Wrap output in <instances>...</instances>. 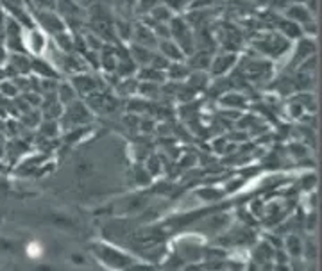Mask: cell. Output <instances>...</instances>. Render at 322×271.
<instances>
[{
	"label": "cell",
	"mask_w": 322,
	"mask_h": 271,
	"mask_svg": "<svg viewBox=\"0 0 322 271\" xmlns=\"http://www.w3.org/2000/svg\"><path fill=\"white\" fill-rule=\"evenodd\" d=\"M38 25H41L43 31L50 34H59L63 31H67V25H65V20H63L57 13H54V9H43V11L38 13Z\"/></svg>",
	"instance_id": "6da1fadb"
},
{
	"label": "cell",
	"mask_w": 322,
	"mask_h": 271,
	"mask_svg": "<svg viewBox=\"0 0 322 271\" xmlns=\"http://www.w3.org/2000/svg\"><path fill=\"white\" fill-rule=\"evenodd\" d=\"M72 86L73 89L81 95H86L89 96L91 93H97V79L91 77V75H86V73H77L75 77H72Z\"/></svg>",
	"instance_id": "7a4b0ae2"
},
{
	"label": "cell",
	"mask_w": 322,
	"mask_h": 271,
	"mask_svg": "<svg viewBox=\"0 0 322 271\" xmlns=\"http://www.w3.org/2000/svg\"><path fill=\"white\" fill-rule=\"evenodd\" d=\"M160 54L163 57H167L170 63H179L184 59V52L181 50V47H179L176 41H172V39H160Z\"/></svg>",
	"instance_id": "3957f363"
},
{
	"label": "cell",
	"mask_w": 322,
	"mask_h": 271,
	"mask_svg": "<svg viewBox=\"0 0 322 271\" xmlns=\"http://www.w3.org/2000/svg\"><path fill=\"white\" fill-rule=\"evenodd\" d=\"M285 18L295 22L297 25H304V23H308L310 20H313V15H311V13L308 11V7L303 6V4H292V6L286 7Z\"/></svg>",
	"instance_id": "277c9868"
},
{
	"label": "cell",
	"mask_w": 322,
	"mask_h": 271,
	"mask_svg": "<svg viewBox=\"0 0 322 271\" xmlns=\"http://www.w3.org/2000/svg\"><path fill=\"white\" fill-rule=\"evenodd\" d=\"M22 39H23V48L31 50L33 54H39V52L45 48L43 32H39V31H36V29L29 31L25 36H22Z\"/></svg>",
	"instance_id": "5b68a950"
},
{
	"label": "cell",
	"mask_w": 322,
	"mask_h": 271,
	"mask_svg": "<svg viewBox=\"0 0 322 271\" xmlns=\"http://www.w3.org/2000/svg\"><path fill=\"white\" fill-rule=\"evenodd\" d=\"M234 63H236L234 54H220L210 63V70H213L215 75H220V73H226V70H231Z\"/></svg>",
	"instance_id": "8992f818"
},
{
	"label": "cell",
	"mask_w": 322,
	"mask_h": 271,
	"mask_svg": "<svg viewBox=\"0 0 322 271\" xmlns=\"http://www.w3.org/2000/svg\"><path fill=\"white\" fill-rule=\"evenodd\" d=\"M31 72H36L38 75H41L43 79H54L56 77V70L50 66L49 63L43 59H33L31 61Z\"/></svg>",
	"instance_id": "52a82bcc"
},
{
	"label": "cell",
	"mask_w": 322,
	"mask_h": 271,
	"mask_svg": "<svg viewBox=\"0 0 322 271\" xmlns=\"http://www.w3.org/2000/svg\"><path fill=\"white\" fill-rule=\"evenodd\" d=\"M56 95H57V100H59L63 105H68L75 100L77 91L73 89V86H70V84H67V82H63V84L57 86V93Z\"/></svg>",
	"instance_id": "ba28073f"
},
{
	"label": "cell",
	"mask_w": 322,
	"mask_h": 271,
	"mask_svg": "<svg viewBox=\"0 0 322 271\" xmlns=\"http://www.w3.org/2000/svg\"><path fill=\"white\" fill-rule=\"evenodd\" d=\"M150 18L154 20V23H168L172 20V11L168 9L167 6H163V4H158V6L152 7V11L149 13Z\"/></svg>",
	"instance_id": "9c48e42d"
},
{
	"label": "cell",
	"mask_w": 322,
	"mask_h": 271,
	"mask_svg": "<svg viewBox=\"0 0 322 271\" xmlns=\"http://www.w3.org/2000/svg\"><path fill=\"white\" fill-rule=\"evenodd\" d=\"M54 38H56V41H57V47H59L65 54H68V52L73 50V38L68 34V31H63V32L56 34Z\"/></svg>",
	"instance_id": "30bf717a"
},
{
	"label": "cell",
	"mask_w": 322,
	"mask_h": 271,
	"mask_svg": "<svg viewBox=\"0 0 322 271\" xmlns=\"http://www.w3.org/2000/svg\"><path fill=\"white\" fill-rule=\"evenodd\" d=\"M244 100H245L244 96L238 93H228L222 96V104L226 105V107H236V109H240V107L245 104Z\"/></svg>",
	"instance_id": "8fae6325"
},
{
	"label": "cell",
	"mask_w": 322,
	"mask_h": 271,
	"mask_svg": "<svg viewBox=\"0 0 322 271\" xmlns=\"http://www.w3.org/2000/svg\"><path fill=\"white\" fill-rule=\"evenodd\" d=\"M286 248H292V255H297L301 252V239L297 236H290L286 239Z\"/></svg>",
	"instance_id": "7c38bea8"
},
{
	"label": "cell",
	"mask_w": 322,
	"mask_h": 271,
	"mask_svg": "<svg viewBox=\"0 0 322 271\" xmlns=\"http://www.w3.org/2000/svg\"><path fill=\"white\" fill-rule=\"evenodd\" d=\"M0 91L4 95H7V96H11V95H17L18 88L15 86V82H7V80H4V82H0Z\"/></svg>",
	"instance_id": "4fadbf2b"
},
{
	"label": "cell",
	"mask_w": 322,
	"mask_h": 271,
	"mask_svg": "<svg viewBox=\"0 0 322 271\" xmlns=\"http://www.w3.org/2000/svg\"><path fill=\"white\" fill-rule=\"evenodd\" d=\"M73 2H77L81 7H88V6H91V4H95V0H73Z\"/></svg>",
	"instance_id": "5bb4252c"
},
{
	"label": "cell",
	"mask_w": 322,
	"mask_h": 271,
	"mask_svg": "<svg viewBox=\"0 0 322 271\" xmlns=\"http://www.w3.org/2000/svg\"><path fill=\"white\" fill-rule=\"evenodd\" d=\"M6 61V48H4V45H0V64Z\"/></svg>",
	"instance_id": "9a60e30c"
}]
</instances>
